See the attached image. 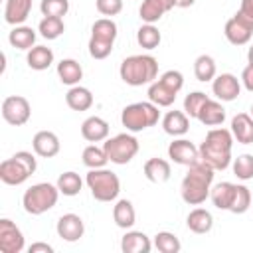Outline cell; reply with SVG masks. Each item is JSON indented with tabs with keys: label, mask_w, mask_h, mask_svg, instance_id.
I'll use <instances>...</instances> for the list:
<instances>
[{
	"label": "cell",
	"mask_w": 253,
	"mask_h": 253,
	"mask_svg": "<svg viewBox=\"0 0 253 253\" xmlns=\"http://www.w3.org/2000/svg\"><path fill=\"white\" fill-rule=\"evenodd\" d=\"M213 168L198 158L192 166H188L186 176L180 184V196L190 206H200L210 198L211 182H213Z\"/></svg>",
	"instance_id": "cell-1"
},
{
	"label": "cell",
	"mask_w": 253,
	"mask_h": 253,
	"mask_svg": "<svg viewBox=\"0 0 253 253\" xmlns=\"http://www.w3.org/2000/svg\"><path fill=\"white\" fill-rule=\"evenodd\" d=\"M233 134L227 128L215 126L210 128L200 148V158L210 164L213 170H225L231 164V148H233Z\"/></svg>",
	"instance_id": "cell-2"
},
{
	"label": "cell",
	"mask_w": 253,
	"mask_h": 253,
	"mask_svg": "<svg viewBox=\"0 0 253 253\" xmlns=\"http://www.w3.org/2000/svg\"><path fill=\"white\" fill-rule=\"evenodd\" d=\"M121 79L130 87H142L150 85L158 77V61L150 53H136L128 55L121 61L119 67Z\"/></svg>",
	"instance_id": "cell-3"
},
{
	"label": "cell",
	"mask_w": 253,
	"mask_h": 253,
	"mask_svg": "<svg viewBox=\"0 0 253 253\" xmlns=\"http://www.w3.org/2000/svg\"><path fill=\"white\" fill-rule=\"evenodd\" d=\"M38 168V160L28 150H18L14 156L0 162V180L6 186H20L24 184Z\"/></svg>",
	"instance_id": "cell-4"
},
{
	"label": "cell",
	"mask_w": 253,
	"mask_h": 253,
	"mask_svg": "<svg viewBox=\"0 0 253 253\" xmlns=\"http://www.w3.org/2000/svg\"><path fill=\"white\" fill-rule=\"evenodd\" d=\"M160 119V111L152 101L130 103L121 113V123L128 132H140L154 126Z\"/></svg>",
	"instance_id": "cell-5"
},
{
	"label": "cell",
	"mask_w": 253,
	"mask_h": 253,
	"mask_svg": "<svg viewBox=\"0 0 253 253\" xmlns=\"http://www.w3.org/2000/svg\"><path fill=\"white\" fill-rule=\"evenodd\" d=\"M59 188L55 184H49V182H40V184H34L30 186L24 196H22V206L26 210V213L30 215H42L45 211H49L57 200H59Z\"/></svg>",
	"instance_id": "cell-6"
},
{
	"label": "cell",
	"mask_w": 253,
	"mask_h": 253,
	"mask_svg": "<svg viewBox=\"0 0 253 253\" xmlns=\"http://www.w3.org/2000/svg\"><path fill=\"white\" fill-rule=\"evenodd\" d=\"M85 184L97 202H113L119 198L121 192L119 176L107 168H91L85 176Z\"/></svg>",
	"instance_id": "cell-7"
},
{
	"label": "cell",
	"mask_w": 253,
	"mask_h": 253,
	"mask_svg": "<svg viewBox=\"0 0 253 253\" xmlns=\"http://www.w3.org/2000/svg\"><path fill=\"white\" fill-rule=\"evenodd\" d=\"M103 148L109 156V162L113 164H128L136 154H138V140L136 136H132L130 132H121V134H115L111 138H107L103 142Z\"/></svg>",
	"instance_id": "cell-8"
},
{
	"label": "cell",
	"mask_w": 253,
	"mask_h": 253,
	"mask_svg": "<svg viewBox=\"0 0 253 253\" xmlns=\"http://www.w3.org/2000/svg\"><path fill=\"white\" fill-rule=\"evenodd\" d=\"M32 107L30 101L22 95H10L2 101V119L12 126H22L30 121Z\"/></svg>",
	"instance_id": "cell-9"
},
{
	"label": "cell",
	"mask_w": 253,
	"mask_h": 253,
	"mask_svg": "<svg viewBox=\"0 0 253 253\" xmlns=\"http://www.w3.org/2000/svg\"><path fill=\"white\" fill-rule=\"evenodd\" d=\"M24 233L20 231V227L8 219L2 217L0 219V251L2 253H20L24 251Z\"/></svg>",
	"instance_id": "cell-10"
},
{
	"label": "cell",
	"mask_w": 253,
	"mask_h": 253,
	"mask_svg": "<svg viewBox=\"0 0 253 253\" xmlns=\"http://www.w3.org/2000/svg\"><path fill=\"white\" fill-rule=\"evenodd\" d=\"M211 91L217 101L221 103H231L239 97L241 93V83L233 73H219L211 81Z\"/></svg>",
	"instance_id": "cell-11"
},
{
	"label": "cell",
	"mask_w": 253,
	"mask_h": 253,
	"mask_svg": "<svg viewBox=\"0 0 253 253\" xmlns=\"http://www.w3.org/2000/svg\"><path fill=\"white\" fill-rule=\"evenodd\" d=\"M168 158L182 166H192L200 158V148L188 138H174L168 144Z\"/></svg>",
	"instance_id": "cell-12"
},
{
	"label": "cell",
	"mask_w": 253,
	"mask_h": 253,
	"mask_svg": "<svg viewBox=\"0 0 253 253\" xmlns=\"http://www.w3.org/2000/svg\"><path fill=\"white\" fill-rule=\"evenodd\" d=\"M55 231H57V235H59L63 241L75 243V241H79V239L83 237V233H85V223H83V219H81L77 213H63V215L57 219V223H55Z\"/></svg>",
	"instance_id": "cell-13"
},
{
	"label": "cell",
	"mask_w": 253,
	"mask_h": 253,
	"mask_svg": "<svg viewBox=\"0 0 253 253\" xmlns=\"http://www.w3.org/2000/svg\"><path fill=\"white\" fill-rule=\"evenodd\" d=\"M223 34H225V40L231 45H245V43H249V40L253 36V26H249L239 14H233L225 22Z\"/></svg>",
	"instance_id": "cell-14"
},
{
	"label": "cell",
	"mask_w": 253,
	"mask_h": 253,
	"mask_svg": "<svg viewBox=\"0 0 253 253\" xmlns=\"http://www.w3.org/2000/svg\"><path fill=\"white\" fill-rule=\"evenodd\" d=\"M32 148L42 158H53V156H57V152L61 148V142H59V136L55 132H51V130H40L32 138Z\"/></svg>",
	"instance_id": "cell-15"
},
{
	"label": "cell",
	"mask_w": 253,
	"mask_h": 253,
	"mask_svg": "<svg viewBox=\"0 0 253 253\" xmlns=\"http://www.w3.org/2000/svg\"><path fill=\"white\" fill-rule=\"evenodd\" d=\"M172 8H176L174 0H142L138 8V16L144 24H156Z\"/></svg>",
	"instance_id": "cell-16"
},
{
	"label": "cell",
	"mask_w": 253,
	"mask_h": 253,
	"mask_svg": "<svg viewBox=\"0 0 253 253\" xmlns=\"http://www.w3.org/2000/svg\"><path fill=\"white\" fill-rule=\"evenodd\" d=\"M81 136L87 142H103L109 138V123L97 115L87 117L81 123Z\"/></svg>",
	"instance_id": "cell-17"
},
{
	"label": "cell",
	"mask_w": 253,
	"mask_h": 253,
	"mask_svg": "<svg viewBox=\"0 0 253 253\" xmlns=\"http://www.w3.org/2000/svg\"><path fill=\"white\" fill-rule=\"evenodd\" d=\"M162 128L166 134L178 138V136H184L188 130H190V117L184 113V111H168L164 117H162Z\"/></svg>",
	"instance_id": "cell-18"
},
{
	"label": "cell",
	"mask_w": 253,
	"mask_h": 253,
	"mask_svg": "<svg viewBox=\"0 0 253 253\" xmlns=\"http://www.w3.org/2000/svg\"><path fill=\"white\" fill-rule=\"evenodd\" d=\"M121 249H123V253H150L152 241L142 231L126 229V233L121 239Z\"/></svg>",
	"instance_id": "cell-19"
},
{
	"label": "cell",
	"mask_w": 253,
	"mask_h": 253,
	"mask_svg": "<svg viewBox=\"0 0 253 253\" xmlns=\"http://www.w3.org/2000/svg\"><path fill=\"white\" fill-rule=\"evenodd\" d=\"M229 130L239 144H253V117L249 113H237L231 119Z\"/></svg>",
	"instance_id": "cell-20"
},
{
	"label": "cell",
	"mask_w": 253,
	"mask_h": 253,
	"mask_svg": "<svg viewBox=\"0 0 253 253\" xmlns=\"http://www.w3.org/2000/svg\"><path fill=\"white\" fill-rule=\"evenodd\" d=\"M32 12V0H6L4 20L10 26H22Z\"/></svg>",
	"instance_id": "cell-21"
},
{
	"label": "cell",
	"mask_w": 253,
	"mask_h": 253,
	"mask_svg": "<svg viewBox=\"0 0 253 253\" xmlns=\"http://www.w3.org/2000/svg\"><path fill=\"white\" fill-rule=\"evenodd\" d=\"M144 170V176L148 182L152 184H164L170 180L172 176V168H170V162L164 160V158H148L142 166Z\"/></svg>",
	"instance_id": "cell-22"
},
{
	"label": "cell",
	"mask_w": 253,
	"mask_h": 253,
	"mask_svg": "<svg viewBox=\"0 0 253 253\" xmlns=\"http://www.w3.org/2000/svg\"><path fill=\"white\" fill-rule=\"evenodd\" d=\"M186 225L190 231H194L198 235L210 233L213 227V215L206 208H194L186 217Z\"/></svg>",
	"instance_id": "cell-23"
},
{
	"label": "cell",
	"mask_w": 253,
	"mask_h": 253,
	"mask_svg": "<svg viewBox=\"0 0 253 253\" xmlns=\"http://www.w3.org/2000/svg\"><path fill=\"white\" fill-rule=\"evenodd\" d=\"M198 121L206 126H219L223 125L225 121V109L221 105V101H213V99H208L198 115Z\"/></svg>",
	"instance_id": "cell-24"
},
{
	"label": "cell",
	"mask_w": 253,
	"mask_h": 253,
	"mask_svg": "<svg viewBox=\"0 0 253 253\" xmlns=\"http://www.w3.org/2000/svg\"><path fill=\"white\" fill-rule=\"evenodd\" d=\"M57 77L63 85H79V81L83 79V67L79 65V61L71 59V57H65L57 63Z\"/></svg>",
	"instance_id": "cell-25"
},
{
	"label": "cell",
	"mask_w": 253,
	"mask_h": 253,
	"mask_svg": "<svg viewBox=\"0 0 253 253\" xmlns=\"http://www.w3.org/2000/svg\"><path fill=\"white\" fill-rule=\"evenodd\" d=\"M65 103L71 111H87L91 109L93 105V93L87 89V87H81V85H73L69 87V91L65 93Z\"/></svg>",
	"instance_id": "cell-26"
},
{
	"label": "cell",
	"mask_w": 253,
	"mask_h": 253,
	"mask_svg": "<svg viewBox=\"0 0 253 253\" xmlns=\"http://www.w3.org/2000/svg\"><path fill=\"white\" fill-rule=\"evenodd\" d=\"M233 196H235V184L233 182H219L210 192L211 204L223 211H229V208L233 204Z\"/></svg>",
	"instance_id": "cell-27"
},
{
	"label": "cell",
	"mask_w": 253,
	"mask_h": 253,
	"mask_svg": "<svg viewBox=\"0 0 253 253\" xmlns=\"http://www.w3.org/2000/svg\"><path fill=\"white\" fill-rule=\"evenodd\" d=\"M8 42H10L12 47L28 51V49H32L36 45V30L30 28V26H24V24L22 26H14L10 30V34H8Z\"/></svg>",
	"instance_id": "cell-28"
},
{
	"label": "cell",
	"mask_w": 253,
	"mask_h": 253,
	"mask_svg": "<svg viewBox=\"0 0 253 253\" xmlns=\"http://www.w3.org/2000/svg\"><path fill=\"white\" fill-rule=\"evenodd\" d=\"M113 219L117 223V227L121 229H130L134 223H136V211H134V206L130 200H119L115 206H113Z\"/></svg>",
	"instance_id": "cell-29"
},
{
	"label": "cell",
	"mask_w": 253,
	"mask_h": 253,
	"mask_svg": "<svg viewBox=\"0 0 253 253\" xmlns=\"http://www.w3.org/2000/svg\"><path fill=\"white\" fill-rule=\"evenodd\" d=\"M26 61L30 65V69L34 71H43L53 63V51L47 45H34L32 49H28Z\"/></svg>",
	"instance_id": "cell-30"
},
{
	"label": "cell",
	"mask_w": 253,
	"mask_h": 253,
	"mask_svg": "<svg viewBox=\"0 0 253 253\" xmlns=\"http://www.w3.org/2000/svg\"><path fill=\"white\" fill-rule=\"evenodd\" d=\"M176 91L170 89L168 85H164L160 79L152 81L148 85V101H152L156 107H170L176 101Z\"/></svg>",
	"instance_id": "cell-31"
},
{
	"label": "cell",
	"mask_w": 253,
	"mask_h": 253,
	"mask_svg": "<svg viewBox=\"0 0 253 253\" xmlns=\"http://www.w3.org/2000/svg\"><path fill=\"white\" fill-rule=\"evenodd\" d=\"M194 75L198 81L202 83H208V81H213V77L217 75V67H215V59L208 53H202L196 57L194 61Z\"/></svg>",
	"instance_id": "cell-32"
},
{
	"label": "cell",
	"mask_w": 253,
	"mask_h": 253,
	"mask_svg": "<svg viewBox=\"0 0 253 253\" xmlns=\"http://www.w3.org/2000/svg\"><path fill=\"white\" fill-rule=\"evenodd\" d=\"M117 32H119L117 30V24L111 18H99L91 26V38L101 40V42H109V43H115Z\"/></svg>",
	"instance_id": "cell-33"
},
{
	"label": "cell",
	"mask_w": 253,
	"mask_h": 253,
	"mask_svg": "<svg viewBox=\"0 0 253 253\" xmlns=\"http://www.w3.org/2000/svg\"><path fill=\"white\" fill-rule=\"evenodd\" d=\"M55 186L59 188V192H61L63 196L73 198V196H77V194L81 192V188H83V180H81V176H79L77 172L69 170V172L59 174V178H57Z\"/></svg>",
	"instance_id": "cell-34"
},
{
	"label": "cell",
	"mask_w": 253,
	"mask_h": 253,
	"mask_svg": "<svg viewBox=\"0 0 253 253\" xmlns=\"http://www.w3.org/2000/svg\"><path fill=\"white\" fill-rule=\"evenodd\" d=\"M136 42L142 49H156L162 42V36L154 24H142L136 30Z\"/></svg>",
	"instance_id": "cell-35"
},
{
	"label": "cell",
	"mask_w": 253,
	"mask_h": 253,
	"mask_svg": "<svg viewBox=\"0 0 253 253\" xmlns=\"http://www.w3.org/2000/svg\"><path fill=\"white\" fill-rule=\"evenodd\" d=\"M81 160L83 164L91 170V168H105L107 162H109V156L105 152L103 146H97V144H89L83 148V154H81Z\"/></svg>",
	"instance_id": "cell-36"
},
{
	"label": "cell",
	"mask_w": 253,
	"mask_h": 253,
	"mask_svg": "<svg viewBox=\"0 0 253 253\" xmlns=\"http://www.w3.org/2000/svg\"><path fill=\"white\" fill-rule=\"evenodd\" d=\"M38 32L42 38L45 40H57L63 32H65V24H63V18H53V16H43L40 20V26H38Z\"/></svg>",
	"instance_id": "cell-37"
},
{
	"label": "cell",
	"mask_w": 253,
	"mask_h": 253,
	"mask_svg": "<svg viewBox=\"0 0 253 253\" xmlns=\"http://www.w3.org/2000/svg\"><path fill=\"white\" fill-rule=\"evenodd\" d=\"M152 245H154L160 253H178V251L182 249L180 239H178L174 233H170V231H158V233L154 235V239H152Z\"/></svg>",
	"instance_id": "cell-38"
},
{
	"label": "cell",
	"mask_w": 253,
	"mask_h": 253,
	"mask_svg": "<svg viewBox=\"0 0 253 253\" xmlns=\"http://www.w3.org/2000/svg\"><path fill=\"white\" fill-rule=\"evenodd\" d=\"M231 168H233V174L237 176V180H253V154H239L237 158H233L231 162Z\"/></svg>",
	"instance_id": "cell-39"
},
{
	"label": "cell",
	"mask_w": 253,
	"mask_h": 253,
	"mask_svg": "<svg viewBox=\"0 0 253 253\" xmlns=\"http://www.w3.org/2000/svg\"><path fill=\"white\" fill-rule=\"evenodd\" d=\"M249 206H251V192H249V188L243 186V184H235V196H233V204H231L229 211L239 215V213H245L249 210Z\"/></svg>",
	"instance_id": "cell-40"
},
{
	"label": "cell",
	"mask_w": 253,
	"mask_h": 253,
	"mask_svg": "<svg viewBox=\"0 0 253 253\" xmlns=\"http://www.w3.org/2000/svg\"><path fill=\"white\" fill-rule=\"evenodd\" d=\"M210 97L206 93H202V91H194V93L186 95V99H184V113L190 119H198V115H200V111H202V107H204V103Z\"/></svg>",
	"instance_id": "cell-41"
},
{
	"label": "cell",
	"mask_w": 253,
	"mask_h": 253,
	"mask_svg": "<svg viewBox=\"0 0 253 253\" xmlns=\"http://www.w3.org/2000/svg\"><path fill=\"white\" fill-rule=\"evenodd\" d=\"M40 10L43 16H53V18H63L69 12V0H42Z\"/></svg>",
	"instance_id": "cell-42"
},
{
	"label": "cell",
	"mask_w": 253,
	"mask_h": 253,
	"mask_svg": "<svg viewBox=\"0 0 253 253\" xmlns=\"http://www.w3.org/2000/svg\"><path fill=\"white\" fill-rule=\"evenodd\" d=\"M113 45H115V43L101 42V40H95V38H89V43H87L89 55H91L93 59H105V57H109L111 51H113Z\"/></svg>",
	"instance_id": "cell-43"
},
{
	"label": "cell",
	"mask_w": 253,
	"mask_h": 253,
	"mask_svg": "<svg viewBox=\"0 0 253 253\" xmlns=\"http://www.w3.org/2000/svg\"><path fill=\"white\" fill-rule=\"evenodd\" d=\"M95 6H97V12L111 18V16H117L121 14L123 10V0H95Z\"/></svg>",
	"instance_id": "cell-44"
},
{
	"label": "cell",
	"mask_w": 253,
	"mask_h": 253,
	"mask_svg": "<svg viewBox=\"0 0 253 253\" xmlns=\"http://www.w3.org/2000/svg\"><path fill=\"white\" fill-rule=\"evenodd\" d=\"M158 79H160L164 85H168L170 89H174L176 93L184 87V75H182L180 71H176V69H168V71H164Z\"/></svg>",
	"instance_id": "cell-45"
},
{
	"label": "cell",
	"mask_w": 253,
	"mask_h": 253,
	"mask_svg": "<svg viewBox=\"0 0 253 253\" xmlns=\"http://www.w3.org/2000/svg\"><path fill=\"white\" fill-rule=\"evenodd\" d=\"M235 14H239L249 26H253V0H241L239 10Z\"/></svg>",
	"instance_id": "cell-46"
},
{
	"label": "cell",
	"mask_w": 253,
	"mask_h": 253,
	"mask_svg": "<svg viewBox=\"0 0 253 253\" xmlns=\"http://www.w3.org/2000/svg\"><path fill=\"white\" fill-rule=\"evenodd\" d=\"M241 83L249 93H253V65H247L241 71Z\"/></svg>",
	"instance_id": "cell-47"
},
{
	"label": "cell",
	"mask_w": 253,
	"mask_h": 253,
	"mask_svg": "<svg viewBox=\"0 0 253 253\" xmlns=\"http://www.w3.org/2000/svg\"><path fill=\"white\" fill-rule=\"evenodd\" d=\"M28 253H53V247L43 241H36L28 247Z\"/></svg>",
	"instance_id": "cell-48"
},
{
	"label": "cell",
	"mask_w": 253,
	"mask_h": 253,
	"mask_svg": "<svg viewBox=\"0 0 253 253\" xmlns=\"http://www.w3.org/2000/svg\"><path fill=\"white\" fill-rule=\"evenodd\" d=\"M194 2H196V0H174L176 8H190Z\"/></svg>",
	"instance_id": "cell-49"
},
{
	"label": "cell",
	"mask_w": 253,
	"mask_h": 253,
	"mask_svg": "<svg viewBox=\"0 0 253 253\" xmlns=\"http://www.w3.org/2000/svg\"><path fill=\"white\" fill-rule=\"evenodd\" d=\"M247 61H249V65H253V43L249 45V51H247Z\"/></svg>",
	"instance_id": "cell-50"
},
{
	"label": "cell",
	"mask_w": 253,
	"mask_h": 253,
	"mask_svg": "<svg viewBox=\"0 0 253 253\" xmlns=\"http://www.w3.org/2000/svg\"><path fill=\"white\" fill-rule=\"evenodd\" d=\"M251 117H253V105H251Z\"/></svg>",
	"instance_id": "cell-51"
}]
</instances>
